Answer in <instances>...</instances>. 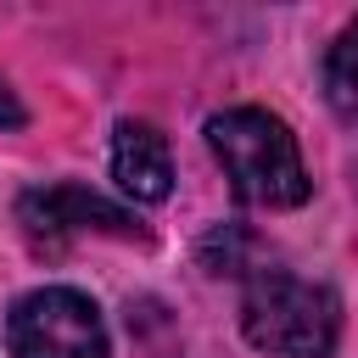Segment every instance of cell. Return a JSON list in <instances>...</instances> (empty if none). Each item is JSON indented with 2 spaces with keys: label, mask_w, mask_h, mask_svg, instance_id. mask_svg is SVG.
<instances>
[{
  "label": "cell",
  "mask_w": 358,
  "mask_h": 358,
  "mask_svg": "<svg viewBox=\"0 0 358 358\" xmlns=\"http://www.w3.org/2000/svg\"><path fill=\"white\" fill-rule=\"evenodd\" d=\"M207 151L246 207H302L313 179L285 117L268 106H224L207 117Z\"/></svg>",
  "instance_id": "6da1fadb"
},
{
  "label": "cell",
  "mask_w": 358,
  "mask_h": 358,
  "mask_svg": "<svg viewBox=\"0 0 358 358\" xmlns=\"http://www.w3.org/2000/svg\"><path fill=\"white\" fill-rule=\"evenodd\" d=\"M241 330L268 358H330L341 341V296L291 268H252L241 291Z\"/></svg>",
  "instance_id": "7a4b0ae2"
},
{
  "label": "cell",
  "mask_w": 358,
  "mask_h": 358,
  "mask_svg": "<svg viewBox=\"0 0 358 358\" xmlns=\"http://www.w3.org/2000/svg\"><path fill=\"white\" fill-rule=\"evenodd\" d=\"M6 352L11 358H112L101 308L73 285L22 291L6 313Z\"/></svg>",
  "instance_id": "3957f363"
},
{
  "label": "cell",
  "mask_w": 358,
  "mask_h": 358,
  "mask_svg": "<svg viewBox=\"0 0 358 358\" xmlns=\"http://www.w3.org/2000/svg\"><path fill=\"white\" fill-rule=\"evenodd\" d=\"M17 224H22V235L39 252H62L78 235H117V241H134L140 235V224H134L129 207L106 201L101 190L78 185V179H56V185L22 190L17 196Z\"/></svg>",
  "instance_id": "277c9868"
},
{
  "label": "cell",
  "mask_w": 358,
  "mask_h": 358,
  "mask_svg": "<svg viewBox=\"0 0 358 358\" xmlns=\"http://www.w3.org/2000/svg\"><path fill=\"white\" fill-rule=\"evenodd\" d=\"M112 179L134 201H168L173 190V151L168 134L145 117H123L112 129Z\"/></svg>",
  "instance_id": "5b68a950"
},
{
  "label": "cell",
  "mask_w": 358,
  "mask_h": 358,
  "mask_svg": "<svg viewBox=\"0 0 358 358\" xmlns=\"http://www.w3.org/2000/svg\"><path fill=\"white\" fill-rule=\"evenodd\" d=\"M324 101H330V112L341 123L358 129V17L324 50Z\"/></svg>",
  "instance_id": "8992f818"
},
{
  "label": "cell",
  "mask_w": 358,
  "mask_h": 358,
  "mask_svg": "<svg viewBox=\"0 0 358 358\" xmlns=\"http://www.w3.org/2000/svg\"><path fill=\"white\" fill-rule=\"evenodd\" d=\"M22 123H28V106H22L17 90L0 78V129H22Z\"/></svg>",
  "instance_id": "52a82bcc"
}]
</instances>
